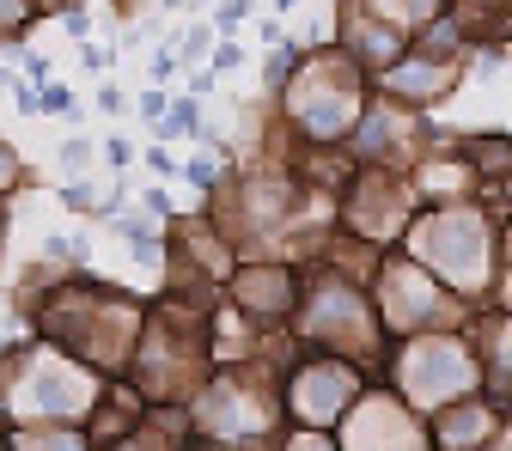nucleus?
<instances>
[{"instance_id":"obj_1","label":"nucleus","mask_w":512,"mask_h":451,"mask_svg":"<svg viewBox=\"0 0 512 451\" xmlns=\"http://www.w3.org/2000/svg\"><path fill=\"white\" fill-rule=\"evenodd\" d=\"M403 250L427 275H439L464 305H488L494 275H500V220L482 202H452V208H421L415 226L403 232Z\"/></svg>"},{"instance_id":"obj_2","label":"nucleus","mask_w":512,"mask_h":451,"mask_svg":"<svg viewBox=\"0 0 512 451\" xmlns=\"http://www.w3.org/2000/svg\"><path fill=\"white\" fill-rule=\"evenodd\" d=\"M384 372H391V391L409 409L439 415L445 403L476 397L482 391V360L470 330H427V336H403L384 354Z\"/></svg>"},{"instance_id":"obj_3","label":"nucleus","mask_w":512,"mask_h":451,"mask_svg":"<svg viewBox=\"0 0 512 451\" xmlns=\"http://www.w3.org/2000/svg\"><path fill=\"white\" fill-rule=\"evenodd\" d=\"M305 342L324 348V354H342V360H366V366H384V354H391V330L378 324V305L366 293V281L354 275H336L324 269L311 287H305Z\"/></svg>"},{"instance_id":"obj_4","label":"nucleus","mask_w":512,"mask_h":451,"mask_svg":"<svg viewBox=\"0 0 512 451\" xmlns=\"http://www.w3.org/2000/svg\"><path fill=\"white\" fill-rule=\"evenodd\" d=\"M372 305H378V324L391 330V342L427 336V330H470V317H476V305H464L439 275H427L403 244L384 250V263L372 275Z\"/></svg>"},{"instance_id":"obj_5","label":"nucleus","mask_w":512,"mask_h":451,"mask_svg":"<svg viewBox=\"0 0 512 451\" xmlns=\"http://www.w3.org/2000/svg\"><path fill=\"white\" fill-rule=\"evenodd\" d=\"M372 74L348 55H324V61H305L299 86L287 92V116L293 128L311 141V147H348L354 128H360V110L372 104Z\"/></svg>"},{"instance_id":"obj_6","label":"nucleus","mask_w":512,"mask_h":451,"mask_svg":"<svg viewBox=\"0 0 512 451\" xmlns=\"http://www.w3.org/2000/svg\"><path fill=\"white\" fill-rule=\"evenodd\" d=\"M360 397H366V372H360L354 360L330 354V360H305V366H293L287 391H281V409H287L305 433H330V427L348 421V409H354Z\"/></svg>"},{"instance_id":"obj_7","label":"nucleus","mask_w":512,"mask_h":451,"mask_svg":"<svg viewBox=\"0 0 512 451\" xmlns=\"http://www.w3.org/2000/svg\"><path fill=\"white\" fill-rule=\"evenodd\" d=\"M342 451H433V427L391 384H366V397L342 421Z\"/></svg>"},{"instance_id":"obj_8","label":"nucleus","mask_w":512,"mask_h":451,"mask_svg":"<svg viewBox=\"0 0 512 451\" xmlns=\"http://www.w3.org/2000/svg\"><path fill=\"white\" fill-rule=\"evenodd\" d=\"M464 74H470V61H445V55H427V49L409 43V55L397 61V68H384L372 86H378L384 98L409 104V110H427V104H439L445 92H458Z\"/></svg>"},{"instance_id":"obj_9","label":"nucleus","mask_w":512,"mask_h":451,"mask_svg":"<svg viewBox=\"0 0 512 451\" xmlns=\"http://www.w3.org/2000/svg\"><path fill=\"white\" fill-rule=\"evenodd\" d=\"M427 427H433V451H488L494 433L506 427V409L488 391H476V397H458L439 415H427Z\"/></svg>"},{"instance_id":"obj_10","label":"nucleus","mask_w":512,"mask_h":451,"mask_svg":"<svg viewBox=\"0 0 512 451\" xmlns=\"http://www.w3.org/2000/svg\"><path fill=\"white\" fill-rule=\"evenodd\" d=\"M470 342H476V360H482V391L512 415V311L482 305L470 317Z\"/></svg>"},{"instance_id":"obj_11","label":"nucleus","mask_w":512,"mask_h":451,"mask_svg":"<svg viewBox=\"0 0 512 451\" xmlns=\"http://www.w3.org/2000/svg\"><path fill=\"white\" fill-rule=\"evenodd\" d=\"M232 299L250 311V317H263V324H275V317H293V305H299V281L287 275V269H238L232 275Z\"/></svg>"},{"instance_id":"obj_12","label":"nucleus","mask_w":512,"mask_h":451,"mask_svg":"<svg viewBox=\"0 0 512 451\" xmlns=\"http://www.w3.org/2000/svg\"><path fill=\"white\" fill-rule=\"evenodd\" d=\"M360 7L372 13V19H384V25H391V31H403L409 43L433 25V19H445V13H452V0H360Z\"/></svg>"},{"instance_id":"obj_13","label":"nucleus","mask_w":512,"mask_h":451,"mask_svg":"<svg viewBox=\"0 0 512 451\" xmlns=\"http://www.w3.org/2000/svg\"><path fill=\"white\" fill-rule=\"evenodd\" d=\"M458 153L476 165V177H482V183L512 177V135H458Z\"/></svg>"},{"instance_id":"obj_14","label":"nucleus","mask_w":512,"mask_h":451,"mask_svg":"<svg viewBox=\"0 0 512 451\" xmlns=\"http://www.w3.org/2000/svg\"><path fill=\"white\" fill-rule=\"evenodd\" d=\"M13 451H92V439H86L80 427H74V433H68V427H49V433H19Z\"/></svg>"},{"instance_id":"obj_15","label":"nucleus","mask_w":512,"mask_h":451,"mask_svg":"<svg viewBox=\"0 0 512 451\" xmlns=\"http://www.w3.org/2000/svg\"><path fill=\"white\" fill-rule=\"evenodd\" d=\"M458 13H470V19H494V31H500V19L512 13V0H452Z\"/></svg>"},{"instance_id":"obj_16","label":"nucleus","mask_w":512,"mask_h":451,"mask_svg":"<svg viewBox=\"0 0 512 451\" xmlns=\"http://www.w3.org/2000/svg\"><path fill=\"white\" fill-rule=\"evenodd\" d=\"M189 177H196L202 189H214V183H220V165H214V159H189Z\"/></svg>"},{"instance_id":"obj_17","label":"nucleus","mask_w":512,"mask_h":451,"mask_svg":"<svg viewBox=\"0 0 512 451\" xmlns=\"http://www.w3.org/2000/svg\"><path fill=\"white\" fill-rule=\"evenodd\" d=\"M287 451H336V445H330V433H305V427H299V439H293Z\"/></svg>"},{"instance_id":"obj_18","label":"nucleus","mask_w":512,"mask_h":451,"mask_svg":"<svg viewBox=\"0 0 512 451\" xmlns=\"http://www.w3.org/2000/svg\"><path fill=\"white\" fill-rule=\"evenodd\" d=\"M122 451H141V445H122Z\"/></svg>"},{"instance_id":"obj_19","label":"nucleus","mask_w":512,"mask_h":451,"mask_svg":"<svg viewBox=\"0 0 512 451\" xmlns=\"http://www.w3.org/2000/svg\"><path fill=\"white\" fill-rule=\"evenodd\" d=\"M281 7H293V0H281Z\"/></svg>"}]
</instances>
